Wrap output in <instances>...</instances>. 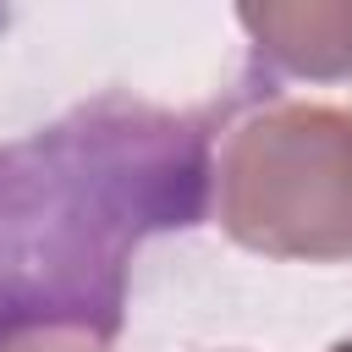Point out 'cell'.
Returning <instances> with one entry per match:
<instances>
[{
    "instance_id": "3957f363",
    "label": "cell",
    "mask_w": 352,
    "mask_h": 352,
    "mask_svg": "<svg viewBox=\"0 0 352 352\" xmlns=\"http://www.w3.org/2000/svg\"><path fill=\"white\" fill-rule=\"evenodd\" d=\"M253 55L275 77L297 82H346L352 77V0H270L236 6Z\"/></svg>"
},
{
    "instance_id": "7a4b0ae2",
    "label": "cell",
    "mask_w": 352,
    "mask_h": 352,
    "mask_svg": "<svg viewBox=\"0 0 352 352\" xmlns=\"http://www.w3.org/2000/svg\"><path fill=\"white\" fill-rule=\"evenodd\" d=\"M220 231L264 258H352V104L270 99L231 121L209 154Z\"/></svg>"
},
{
    "instance_id": "6da1fadb",
    "label": "cell",
    "mask_w": 352,
    "mask_h": 352,
    "mask_svg": "<svg viewBox=\"0 0 352 352\" xmlns=\"http://www.w3.org/2000/svg\"><path fill=\"white\" fill-rule=\"evenodd\" d=\"M209 154L198 116L116 94L0 148V330L116 336L138 242L204 214Z\"/></svg>"
},
{
    "instance_id": "277c9868",
    "label": "cell",
    "mask_w": 352,
    "mask_h": 352,
    "mask_svg": "<svg viewBox=\"0 0 352 352\" xmlns=\"http://www.w3.org/2000/svg\"><path fill=\"white\" fill-rule=\"evenodd\" d=\"M0 352H110V336H99L88 324L44 319V324H11V330H0Z\"/></svg>"
},
{
    "instance_id": "5b68a950",
    "label": "cell",
    "mask_w": 352,
    "mask_h": 352,
    "mask_svg": "<svg viewBox=\"0 0 352 352\" xmlns=\"http://www.w3.org/2000/svg\"><path fill=\"white\" fill-rule=\"evenodd\" d=\"M330 352H352V336H346V341H336V346H330Z\"/></svg>"
}]
</instances>
